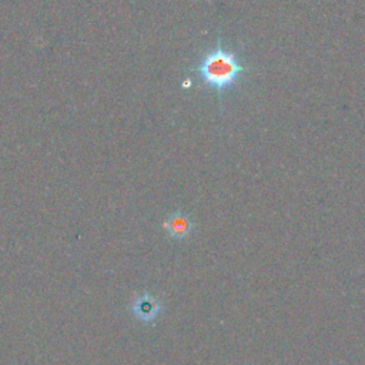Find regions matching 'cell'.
<instances>
[{
    "mask_svg": "<svg viewBox=\"0 0 365 365\" xmlns=\"http://www.w3.org/2000/svg\"><path fill=\"white\" fill-rule=\"evenodd\" d=\"M195 227L194 220L187 212L177 210L168 214V217L164 221V230L167 235L173 240H184L190 237Z\"/></svg>",
    "mask_w": 365,
    "mask_h": 365,
    "instance_id": "3957f363",
    "label": "cell"
},
{
    "mask_svg": "<svg viewBox=\"0 0 365 365\" xmlns=\"http://www.w3.org/2000/svg\"><path fill=\"white\" fill-rule=\"evenodd\" d=\"M130 311L134 318L141 324L153 325L163 311V304L157 297L148 292H141L133 298L130 304Z\"/></svg>",
    "mask_w": 365,
    "mask_h": 365,
    "instance_id": "7a4b0ae2",
    "label": "cell"
},
{
    "mask_svg": "<svg viewBox=\"0 0 365 365\" xmlns=\"http://www.w3.org/2000/svg\"><path fill=\"white\" fill-rule=\"evenodd\" d=\"M190 70L198 76L204 87L212 88L221 98L225 91L237 86L247 68L240 56L218 38L215 46L204 51Z\"/></svg>",
    "mask_w": 365,
    "mask_h": 365,
    "instance_id": "6da1fadb",
    "label": "cell"
}]
</instances>
